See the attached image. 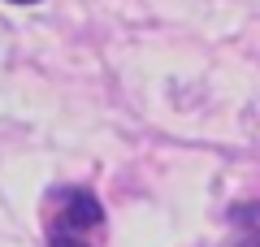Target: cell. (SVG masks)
<instances>
[{"mask_svg": "<svg viewBox=\"0 0 260 247\" xmlns=\"http://www.w3.org/2000/svg\"><path fill=\"white\" fill-rule=\"evenodd\" d=\"M56 217H61V230H56V234H74V230L100 226L104 208H100V200H95L91 191H83V187H65V191H56Z\"/></svg>", "mask_w": 260, "mask_h": 247, "instance_id": "6da1fadb", "label": "cell"}, {"mask_svg": "<svg viewBox=\"0 0 260 247\" xmlns=\"http://www.w3.org/2000/svg\"><path fill=\"white\" fill-rule=\"evenodd\" d=\"M48 247H91V243H83V238H74V234H56V230H52Z\"/></svg>", "mask_w": 260, "mask_h": 247, "instance_id": "7a4b0ae2", "label": "cell"}, {"mask_svg": "<svg viewBox=\"0 0 260 247\" xmlns=\"http://www.w3.org/2000/svg\"><path fill=\"white\" fill-rule=\"evenodd\" d=\"M234 247H260V230H251V234H243V238H239Z\"/></svg>", "mask_w": 260, "mask_h": 247, "instance_id": "3957f363", "label": "cell"}, {"mask_svg": "<svg viewBox=\"0 0 260 247\" xmlns=\"http://www.w3.org/2000/svg\"><path fill=\"white\" fill-rule=\"evenodd\" d=\"M9 5H39V0H9Z\"/></svg>", "mask_w": 260, "mask_h": 247, "instance_id": "277c9868", "label": "cell"}]
</instances>
